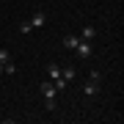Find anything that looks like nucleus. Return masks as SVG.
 I'll return each instance as SVG.
<instances>
[{
  "instance_id": "1",
  "label": "nucleus",
  "mask_w": 124,
  "mask_h": 124,
  "mask_svg": "<svg viewBox=\"0 0 124 124\" xmlns=\"http://www.w3.org/2000/svg\"><path fill=\"white\" fill-rule=\"evenodd\" d=\"M75 53H77L80 58H91V53H94V47H91V41H85V39H80L77 44H75Z\"/></svg>"
},
{
  "instance_id": "2",
  "label": "nucleus",
  "mask_w": 124,
  "mask_h": 124,
  "mask_svg": "<svg viewBox=\"0 0 124 124\" xmlns=\"http://www.w3.org/2000/svg\"><path fill=\"white\" fill-rule=\"evenodd\" d=\"M83 94H85V97H94V94H99V83L88 77V80L83 83Z\"/></svg>"
},
{
  "instance_id": "3",
  "label": "nucleus",
  "mask_w": 124,
  "mask_h": 124,
  "mask_svg": "<svg viewBox=\"0 0 124 124\" xmlns=\"http://www.w3.org/2000/svg\"><path fill=\"white\" fill-rule=\"evenodd\" d=\"M47 22V11H33V17H31V25H33V31H36V28H41V25H44Z\"/></svg>"
},
{
  "instance_id": "4",
  "label": "nucleus",
  "mask_w": 124,
  "mask_h": 124,
  "mask_svg": "<svg viewBox=\"0 0 124 124\" xmlns=\"http://www.w3.org/2000/svg\"><path fill=\"white\" fill-rule=\"evenodd\" d=\"M41 94H44V97H55V94H58V88H55V83H53V80L41 83Z\"/></svg>"
},
{
  "instance_id": "5",
  "label": "nucleus",
  "mask_w": 124,
  "mask_h": 124,
  "mask_svg": "<svg viewBox=\"0 0 124 124\" xmlns=\"http://www.w3.org/2000/svg\"><path fill=\"white\" fill-rule=\"evenodd\" d=\"M94 36H97V28H91V25H85L80 31V39H85V41H94Z\"/></svg>"
},
{
  "instance_id": "6",
  "label": "nucleus",
  "mask_w": 124,
  "mask_h": 124,
  "mask_svg": "<svg viewBox=\"0 0 124 124\" xmlns=\"http://www.w3.org/2000/svg\"><path fill=\"white\" fill-rule=\"evenodd\" d=\"M77 41H80V36H77V33H66V36H63V44H66L69 50H75Z\"/></svg>"
},
{
  "instance_id": "7",
  "label": "nucleus",
  "mask_w": 124,
  "mask_h": 124,
  "mask_svg": "<svg viewBox=\"0 0 124 124\" xmlns=\"http://www.w3.org/2000/svg\"><path fill=\"white\" fill-rule=\"evenodd\" d=\"M47 72H50V80H53V83L61 77V66H58V63H50V66H47Z\"/></svg>"
},
{
  "instance_id": "8",
  "label": "nucleus",
  "mask_w": 124,
  "mask_h": 124,
  "mask_svg": "<svg viewBox=\"0 0 124 124\" xmlns=\"http://www.w3.org/2000/svg\"><path fill=\"white\" fill-rule=\"evenodd\" d=\"M61 77H63V80L69 83V80L75 77V66H63V69H61Z\"/></svg>"
},
{
  "instance_id": "9",
  "label": "nucleus",
  "mask_w": 124,
  "mask_h": 124,
  "mask_svg": "<svg viewBox=\"0 0 124 124\" xmlns=\"http://www.w3.org/2000/svg\"><path fill=\"white\" fill-rule=\"evenodd\" d=\"M44 108H47L50 113H55V110H58V105H55V97H44Z\"/></svg>"
},
{
  "instance_id": "10",
  "label": "nucleus",
  "mask_w": 124,
  "mask_h": 124,
  "mask_svg": "<svg viewBox=\"0 0 124 124\" xmlns=\"http://www.w3.org/2000/svg\"><path fill=\"white\" fill-rule=\"evenodd\" d=\"M8 61H14V58H11V53H8V50H0V66H6Z\"/></svg>"
},
{
  "instance_id": "11",
  "label": "nucleus",
  "mask_w": 124,
  "mask_h": 124,
  "mask_svg": "<svg viewBox=\"0 0 124 124\" xmlns=\"http://www.w3.org/2000/svg\"><path fill=\"white\" fill-rule=\"evenodd\" d=\"M31 31H33L31 19H25V22H19V33H31Z\"/></svg>"
},
{
  "instance_id": "12",
  "label": "nucleus",
  "mask_w": 124,
  "mask_h": 124,
  "mask_svg": "<svg viewBox=\"0 0 124 124\" xmlns=\"http://www.w3.org/2000/svg\"><path fill=\"white\" fill-rule=\"evenodd\" d=\"M14 72H17V63H14V61H8V63L3 66V75H14Z\"/></svg>"
},
{
  "instance_id": "13",
  "label": "nucleus",
  "mask_w": 124,
  "mask_h": 124,
  "mask_svg": "<svg viewBox=\"0 0 124 124\" xmlns=\"http://www.w3.org/2000/svg\"><path fill=\"white\" fill-rule=\"evenodd\" d=\"M66 85H69V83H66V80H63V77H58V80H55V88H58V91H63V88H66Z\"/></svg>"
},
{
  "instance_id": "14",
  "label": "nucleus",
  "mask_w": 124,
  "mask_h": 124,
  "mask_svg": "<svg viewBox=\"0 0 124 124\" xmlns=\"http://www.w3.org/2000/svg\"><path fill=\"white\" fill-rule=\"evenodd\" d=\"M88 77H91V80H97V83H102V72H97V69H94Z\"/></svg>"
},
{
  "instance_id": "15",
  "label": "nucleus",
  "mask_w": 124,
  "mask_h": 124,
  "mask_svg": "<svg viewBox=\"0 0 124 124\" xmlns=\"http://www.w3.org/2000/svg\"><path fill=\"white\" fill-rule=\"evenodd\" d=\"M0 75H3V66H0Z\"/></svg>"
}]
</instances>
